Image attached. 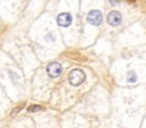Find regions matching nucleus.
I'll return each instance as SVG.
<instances>
[{"instance_id":"f257e3e1","label":"nucleus","mask_w":146,"mask_h":128,"mask_svg":"<svg viewBox=\"0 0 146 128\" xmlns=\"http://www.w3.org/2000/svg\"><path fill=\"white\" fill-rule=\"evenodd\" d=\"M68 79H69V83L73 86H78L85 81V74L80 69H74L69 73Z\"/></svg>"},{"instance_id":"f03ea898","label":"nucleus","mask_w":146,"mask_h":128,"mask_svg":"<svg viewBox=\"0 0 146 128\" xmlns=\"http://www.w3.org/2000/svg\"><path fill=\"white\" fill-rule=\"evenodd\" d=\"M87 22L91 25L99 26L102 23V14L100 10H91L87 15Z\"/></svg>"},{"instance_id":"7ed1b4c3","label":"nucleus","mask_w":146,"mask_h":128,"mask_svg":"<svg viewBox=\"0 0 146 128\" xmlns=\"http://www.w3.org/2000/svg\"><path fill=\"white\" fill-rule=\"evenodd\" d=\"M46 73L50 77L52 78H56L58 76L61 75L62 73V67L59 63H50L46 67Z\"/></svg>"},{"instance_id":"20e7f679","label":"nucleus","mask_w":146,"mask_h":128,"mask_svg":"<svg viewBox=\"0 0 146 128\" xmlns=\"http://www.w3.org/2000/svg\"><path fill=\"white\" fill-rule=\"evenodd\" d=\"M107 21H108L109 25H111V26H118V25H120V23L122 21V16H121V14L119 11L112 10V11L109 13Z\"/></svg>"},{"instance_id":"39448f33","label":"nucleus","mask_w":146,"mask_h":128,"mask_svg":"<svg viewBox=\"0 0 146 128\" xmlns=\"http://www.w3.org/2000/svg\"><path fill=\"white\" fill-rule=\"evenodd\" d=\"M57 22H58V25L61 26V27H68L72 22H73V17L69 13H61L58 15V18H57Z\"/></svg>"},{"instance_id":"423d86ee","label":"nucleus","mask_w":146,"mask_h":128,"mask_svg":"<svg viewBox=\"0 0 146 128\" xmlns=\"http://www.w3.org/2000/svg\"><path fill=\"white\" fill-rule=\"evenodd\" d=\"M137 81V75L134 70H129L127 73V82L128 83H136Z\"/></svg>"},{"instance_id":"0eeeda50","label":"nucleus","mask_w":146,"mask_h":128,"mask_svg":"<svg viewBox=\"0 0 146 128\" xmlns=\"http://www.w3.org/2000/svg\"><path fill=\"white\" fill-rule=\"evenodd\" d=\"M40 110H42V107L38 105V104H32V105H30V107L27 108V111L31 112V113L37 112V111H40Z\"/></svg>"},{"instance_id":"6e6552de","label":"nucleus","mask_w":146,"mask_h":128,"mask_svg":"<svg viewBox=\"0 0 146 128\" xmlns=\"http://www.w3.org/2000/svg\"><path fill=\"white\" fill-rule=\"evenodd\" d=\"M23 107H24V103H21L19 105H17V107L13 110V112H11V117H15V116H16V115H17V113L23 109Z\"/></svg>"},{"instance_id":"1a4fd4ad","label":"nucleus","mask_w":146,"mask_h":128,"mask_svg":"<svg viewBox=\"0 0 146 128\" xmlns=\"http://www.w3.org/2000/svg\"><path fill=\"white\" fill-rule=\"evenodd\" d=\"M45 40H46V41L52 42V41H54V40H56V37L53 36V33H49V34L45 36Z\"/></svg>"},{"instance_id":"9d476101","label":"nucleus","mask_w":146,"mask_h":128,"mask_svg":"<svg viewBox=\"0 0 146 128\" xmlns=\"http://www.w3.org/2000/svg\"><path fill=\"white\" fill-rule=\"evenodd\" d=\"M118 1H119V0H111L112 3H115V2H118Z\"/></svg>"}]
</instances>
